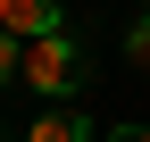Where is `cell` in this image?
Listing matches in <instances>:
<instances>
[{
	"mask_svg": "<svg viewBox=\"0 0 150 142\" xmlns=\"http://www.w3.org/2000/svg\"><path fill=\"white\" fill-rule=\"evenodd\" d=\"M25 84L33 92H50V100H67L75 84H83V50H75V33H42V42H25Z\"/></svg>",
	"mask_w": 150,
	"mask_h": 142,
	"instance_id": "cell-1",
	"label": "cell"
},
{
	"mask_svg": "<svg viewBox=\"0 0 150 142\" xmlns=\"http://www.w3.org/2000/svg\"><path fill=\"white\" fill-rule=\"evenodd\" d=\"M67 9L59 0H0V33H17V42H42V33H59Z\"/></svg>",
	"mask_w": 150,
	"mask_h": 142,
	"instance_id": "cell-2",
	"label": "cell"
},
{
	"mask_svg": "<svg viewBox=\"0 0 150 142\" xmlns=\"http://www.w3.org/2000/svg\"><path fill=\"white\" fill-rule=\"evenodd\" d=\"M25 142H92V117H75V109H50V117H33Z\"/></svg>",
	"mask_w": 150,
	"mask_h": 142,
	"instance_id": "cell-3",
	"label": "cell"
},
{
	"mask_svg": "<svg viewBox=\"0 0 150 142\" xmlns=\"http://www.w3.org/2000/svg\"><path fill=\"white\" fill-rule=\"evenodd\" d=\"M25 75V42H17V33H0V84H17Z\"/></svg>",
	"mask_w": 150,
	"mask_h": 142,
	"instance_id": "cell-4",
	"label": "cell"
},
{
	"mask_svg": "<svg viewBox=\"0 0 150 142\" xmlns=\"http://www.w3.org/2000/svg\"><path fill=\"white\" fill-rule=\"evenodd\" d=\"M125 67H142V75H150V17H142L134 33H125Z\"/></svg>",
	"mask_w": 150,
	"mask_h": 142,
	"instance_id": "cell-5",
	"label": "cell"
},
{
	"mask_svg": "<svg viewBox=\"0 0 150 142\" xmlns=\"http://www.w3.org/2000/svg\"><path fill=\"white\" fill-rule=\"evenodd\" d=\"M117 142H150V126H125V134H117Z\"/></svg>",
	"mask_w": 150,
	"mask_h": 142,
	"instance_id": "cell-6",
	"label": "cell"
},
{
	"mask_svg": "<svg viewBox=\"0 0 150 142\" xmlns=\"http://www.w3.org/2000/svg\"><path fill=\"white\" fill-rule=\"evenodd\" d=\"M0 142H8V134H0Z\"/></svg>",
	"mask_w": 150,
	"mask_h": 142,
	"instance_id": "cell-7",
	"label": "cell"
}]
</instances>
